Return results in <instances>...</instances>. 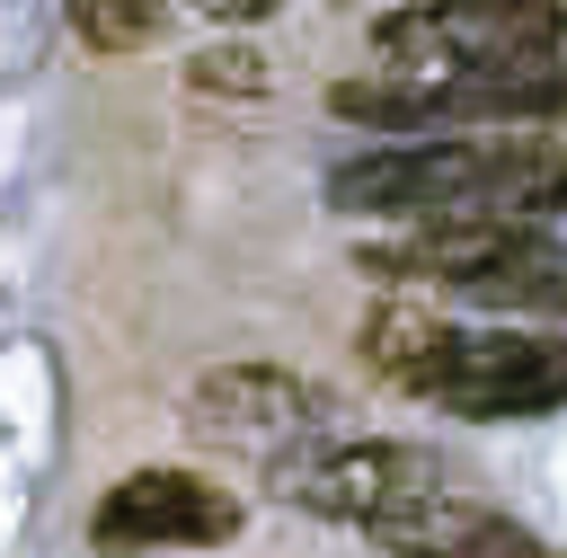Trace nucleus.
Wrapping results in <instances>:
<instances>
[{
    "label": "nucleus",
    "instance_id": "nucleus-1",
    "mask_svg": "<svg viewBox=\"0 0 567 558\" xmlns=\"http://www.w3.org/2000/svg\"><path fill=\"white\" fill-rule=\"evenodd\" d=\"M337 213L381 221H549L567 213V142L558 133H434L390 142L328 168Z\"/></svg>",
    "mask_w": 567,
    "mask_h": 558
},
{
    "label": "nucleus",
    "instance_id": "nucleus-2",
    "mask_svg": "<svg viewBox=\"0 0 567 558\" xmlns=\"http://www.w3.org/2000/svg\"><path fill=\"white\" fill-rule=\"evenodd\" d=\"M372 53L390 80H505L567 53V0H408L372 27Z\"/></svg>",
    "mask_w": 567,
    "mask_h": 558
},
{
    "label": "nucleus",
    "instance_id": "nucleus-3",
    "mask_svg": "<svg viewBox=\"0 0 567 558\" xmlns=\"http://www.w3.org/2000/svg\"><path fill=\"white\" fill-rule=\"evenodd\" d=\"M275 505H301L319 523H354V531H408L425 505L452 496V469L434 443H399V434H363V443H310L292 461L266 469Z\"/></svg>",
    "mask_w": 567,
    "mask_h": 558
},
{
    "label": "nucleus",
    "instance_id": "nucleus-4",
    "mask_svg": "<svg viewBox=\"0 0 567 558\" xmlns=\"http://www.w3.org/2000/svg\"><path fill=\"white\" fill-rule=\"evenodd\" d=\"M328 425H337V399L292 363H213L186 390V434L204 452H230V461L275 469V461L328 443Z\"/></svg>",
    "mask_w": 567,
    "mask_h": 558
},
{
    "label": "nucleus",
    "instance_id": "nucleus-5",
    "mask_svg": "<svg viewBox=\"0 0 567 558\" xmlns=\"http://www.w3.org/2000/svg\"><path fill=\"white\" fill-rule=\"evenodd\" d=\"M416 399H434L443 416H478V425L549 416V407H567V337H549V328H461L452 319Z\"/></svg>",
    "mask_w": 567,
    "mask_h": 558
},
{
    "label": "nucleus",
    "instance_id": "nucleus-6",
    "mask_svg": "<svg viewBox=\"0 0 567 558\" xmlns=\"http://www.w3.org/2000/svg\"><path fill=\"white\" fill-rule=\"evenodd\" d=\"M248 505L204 478V469H124L89 505V549L97 558H142V549H221L239 540Z\"/></svg>",
    "mask_w": 567,
    "mask_h": 558
},
{
    "label": "nucleus",
    "instance_id": "nucleus-7",
    "mask_svg": "<svg viewBox=\"0 0 567 558\" xmlns=\"http://www.w3.org/2000/svg\"><path fill=\"white\" fill-rule=\"evenodd\" d=\"M461 301H487V310H523V319H567V239L523 221L487 275L461 283Z\"/></svg>",
    "mask_w": 567,
    "mask_h": 558
},
{
    "label": "nucleus",
    "instance_id": "nucleus-8",
    "mask_svg": "<svg viewBox=\"0 0 567 558\" xmlns=\"http://www.w3.org/2000/svg\"><path fill=\"white\" fill-rule=\"evenodd\" d=\"M443 337H452V319L434 310V301H381L372 319H363V372H381L390 390H425V372H434V354H443Z\"/></svg>",
    "mask_w": 567,
    "mask_h": 558
},
{
    "label": "nucleus",
    "instance_id": "nucleus-9",
    "mask_svg": "<svg viewBox=\"0 0 567 558\" xmlns=\"http://www.w3.org/2000/svg\"><path fill=\"white\" fill-rule=\"evenodd\" d=\"M168 27V0H71V35L89 53H142Z\"/></svg>",
    "mask_w": 567,
    "mask_h": 558
},
{
    "label": "nucleus",
    "instance_id": "nucleus-10",
    "mask_svg": "<svg viewBox=\"0 0 567 558\" xmlns=\"http://www.w3.org/2000/svg\"><path fill=\"white\" fill-rule=\"evenodd\" d=\"M186 89L195 97H257L266 89V53L257 44H213V53L186 62Z\"/></svg>",
    "mask_w": 567,
    "mask_h": 558
},
{
    "label": "nucleus",
    "instance_id": "nucleus-11",
    "mask_svg": "<svg viewBox=\"0 0 567 558\" xmlns=\"http://www.w3.org/2000/svg\"><path fill=\"white\" fill-rule=\"evenodd\" d=\"M195 18H213V27H257L266 9H284V0H186Z\"/></svg>",
    "mask_w": 567,
    "mask_h": 558
}]
</instances>
